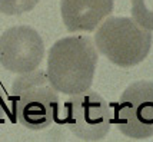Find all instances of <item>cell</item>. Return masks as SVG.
Masks as SVG:
<instances>
[{"mask_svg": "<svg viewBox=\"0 0 153 142\" xmlns=\"http://www.w3.org/2000/svg\"><path fill=\"white\" fill-rule=\"evenodd\" d=\"M97 52L87 36L63 37L54 43L47 56V79L56 90L79 95L90 89Z\"/></svg>", "mask_w": 153, "mask_h": 142, "instance_id": "1", "label": "cell"}, {"mask_svg": "<svg viewBox=\"0 0 153 142\" xmlns=\"http://www.w3.org/2000/svg\"><path fill=\"white\" fill-rule=\"evenodd\" d=\"M12 111L14 119L29 129H45L57 119L59 96L45 70L22 75L13 82Z\"/></svg>", "mask_w": 153, "mask_h": 142, "instance_id": "2", "label": "cell"}, {"mask_svg": "<svg viewBox=\"0 0 153 142\" xmlns=\"http://www.w3.org/2000/svg\"><path fill=\"white\" fill-rule=\"evenodd\" d=\"M152 33L127 17H109L94 33V43L102 55L120 68H132L150 52Z\"/></svg>", "mask_w": 153, "mask_h": 142, "instance_id": "3", "label": "cell"}, {"mask_svg": "<svg viewBox=\"0 0 153 142\" xmlns=\"http://www.w3.org/2000/svg\"><path fill=\"white\" fill-rule=\"evenodd\" d=\"M74 135L87 142L100 141L112 125V112L107 102L94 90L73 95L63 105L59 119Z\"/></svg>", "mask_w": 153, "mask_h": 142, "instance_id": "4", "label": "cell"}, {"mask_svg": "<svg viewBox=\"0 0 153 142\" xmlns=\"http://www.w3.org/2000/svg\"><path fill=\"white\" fill-rule=\"evenodd\" d=\"M113 122L129 138L153 136V82L139 81L125 89L114 103Z\"/></svg>", "mask_w": 153, "mask_h": 142, "instance_id": "5", "label": "cell"}, {"mask_svg": "<svg viewBox=\"0 0 153 142\" xmlns=\"http://www.w3.org/2000/svg\"><path fill=\"white\" fill-rule=\"evenodd\" d=\"M45 56V43L30 26H14L0 36V63L13 73L34 72Z\"/></svg>", "mask_w": 153, "mask_h": 142, "instance_id": "6", "label": "cell"}, {"mask_svg": "<svg viewBox=\"0 0 153 142\" xmlns=\"http://www.w3.org/2000/svg\"><path fill=\"white\" fill-rule=\"evenodd\" d=\"M114 0H62V19L69 32H92L113 12Z\"/></svg>", "mask_w": 153, "mask_h": 142, "instance_id": "7", "label": "cell"}, {"mask_svg": "<svg viewBox=\"0 0 153 142\" xmlns=\"http://www.w3.org/2000/svg\"><path fill=\"white\" fill-rule=\"evenodd\" d=\"M132 20L145 30H153V0H132Z\"/></svg>", "mask_w": 153, "mask_h": 142, "instance_id": "8", "label": "cell"}, {"mask_svg": "<svg viewBox=\"0 0 153 142\" xmlns=\"http://www.w3.org/2000/svg\"><path fill=\"white\" fill-rule=\"evenodd\" d=\"M40 0H0V13L22 14L30 12Z\"/></svg>", "mask_w": 153, "mask_h": 142, "instance_id": "9", "label": "cell"}, {"mask_svg": "<svg viewBox=\"0 0 153 142\" xmlns=\"http://www.w3.org/2000/svg\"><path fill=\"white\" fill-rule=\"evenodd\" d=\"M4 111H6V105H4V96L3 92L0 90V123L4 119Z\"/></svg>", "mask_w": 153, "mask_h": 142, "instance_id": "10", "label": "cell"}]
</instances>
